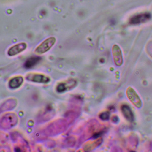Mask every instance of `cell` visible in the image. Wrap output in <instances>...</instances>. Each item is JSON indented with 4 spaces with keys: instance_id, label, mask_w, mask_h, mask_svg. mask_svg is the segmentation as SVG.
Wrapping results in <instances>:
<instances>
[{
    "instance_id": "8",
    "label": "cell",
    "mask_w": 152,
    "mask_h": 152,
    "mask_svg": "<svg viewBox=\"0 0 152 152\" xmlns=\"http://www.w3.org/2000/svg\"><path fill=\"white\" fill-rule=\"evenodd\" d=\"M77 84V82L73 79H70L64 83H61L57 85L56 90L59 93H62L67 90H71L74 88Z\"/></svg>"
},
{
    "instance_id": "5",
    "label": "cell",
    "mask_w": 152,
    "mask_h": 152,
    "mask_svg": "<svg viewBox=\"0 0 152 152\" xmlns=\"http://www.w3.org/2000/svg\"><path fill=\"white\" fill-rule=\"evenodd\" d=\"M26 79L36 83H47L50 81V78L48 77L37 73H29L26 75Z\"/></svg>"
},
{
    "instance_id": "7",
    "label": "cell",
    "mask_w": 152,
    "mask_h": 152,
    "mask_svg": "<svg viewBox=\"0 0 152 152\" xmlns=\"http://www.w3.org/2000/svg\"><path fill=\"white\" fill-rule=\"evenodd\" d=\"M151 18V15L148 13H145L138 14L132 17L129 20V23L131 24H138L142 23H145Z\"/></svg>"
},
{
    "instance_id": "14",
    "label": "cell",
    "mask_w": 152,
    "mask_h": 152,
    "mask_svg": "<svg viewBox=\"0 0 152 152\" xmlns=\"http://www.w3.org/2000/svg\"><path fill=\"white\" fill-rule=\"evenodd\" d=\"M110 113L108 112H103L99 115V118L100 119L102 120H107L109 119L110 118Z\"/></svg>"
},
{
    "instance_id": "11",
    "label": "cell",
    "mask_w": 152,
    "mask_h": 152,
    "mask_svg": "<svg viewBox=\"0 0 152 152\" xmlns=\"http://www.w3.org/2000/svg\"><path fill=\"white\" fill-rule=\"evenodd\" d=\"M23 82V78L21 76L15 77L10 80L9 82V86L12 89H15L20 87Z\"/></svg>"
},
{
    "instance_id": "4",
    "label": "cell",
    "mask_w": 152,
    "mask_h": 152,
    "mask_svg": "<svg viewBox=\"0 0 152 152\" xmlns=\"http://www.w3.org/2000/svg\"><path fill=\"white\" fill-rule=\"evenodd\" d=\"M126 95L129 100L135 107L140 109L142 107V102L136 91L132 87H128L126 90Z\"/></svg>"
},
{
    "instance_id": "2",
    "label": "cell",
    "mask_w": 152,
    "mask_h": 152,
    "mask_svg": "<svg viewBox=\"0 0 152 152\" xmlns=\"http://www.w3.org/2000/svg\"><path fill=\"white\" fill-rule=\"evenodd\" d=\"M18 117L14 113H7L4 115L1 119V128L9 129L18 124Z\"/></svg>"
},
{
    "instance_id": "13",
    "label": "cell",
    "mask_w": 152,
    "mask_h": 152,
    "mask_svg": "<svg viewBox=\"0 0 152 152\" xmlns=\"http://www.w3.org/2000/svg\"><path fill=\"white\" fill-rule=\"evenodd\" d=\"M121 111L123 113L124 117L128 121L130 122H132L134 120V116L132 112L131 109L127 105H123L121 107Z\"/></svg>"
},
{
    "instance_id": "10",
    "label": "cell",
    "mask_w": 152,
    "mask_h": 152,
    "mask_svg": "<svg viewBox=\"0 0 152 152\" xmlns=\"http://www.w3.org/2000/svg\"><path fill=\"white\" fill-rule=\"evenodd\" d=\"M17 100L15 99H10L5 101L1 106V113L4 111H10L14 109L17 105Z\"/></svg>"
},
{
    "instance_id": "6",
    "label": "cell",
    "mask_w": 152,
    "mask_h": 152,
    "mask_svg": "<svg viewBox=\"0 0 152 152\" xmlns=\"http://www.w3.org/2000/svg\"><path fill=\"white\" fill-rule=\"evenodd\" d=\"M112 54L114 63L117 66L123 64V56L121 49L117 45H114L112 48Z\"/></svg>"
},
{
    "instance_id": "3",
    "label": "cell",
    "mask_w": 152,
    "mask_h": 152,
    "mask_svg": "<svg viewBox=\"0 0 152 152\" xmlns=\"http://www.w3.org/2000/svg\"><path fill=\"white\" fill-rule=\"evenodd\" d=\"M56 42V38L53 37L47 38L36 47L34 52L37 54L45 53L53 46Z\"/></svg>"
},
{
    "instance_id": "1",
    "label": "cell",
    "mask_w": 152,
    "mask_h": 152,
    "mask_svg": "<svg viewBox=\"0 0 152 152\" xmlns=\"http://www.w3.org/2000/svg\"><path fill=\"white\" fill-rule=\"evenodd\" d=\"M68 125V122L66 120H58L49 125L46 129V132L49 135L58 134L66 129Z\"/></svg>"
},
{
    "instance_id": "9",
    "label": "cell",
    "mask_w": 152,
    "mask_h": 152,
    "mask_svg": "<svg viewBox=\"0 0 152 152\" xmlns=\"http://www.w3.org/2000/svg\"><path fill=\"white\" fill-rule=\"evenodd\" d=\"M27 44L26 43H20L13 46L8 50V54L10 56H13L19 54L26 49Z\"/></svg>"
},
{
    "instance_id": "12",
    "label": "cell",
    "mask_w": 152,
    "mask_h": 152,
    "mask_svg": "<svg viewBox=\"0 0 152 152\" xmlns=\"http://www.w3.org/2000/svg\"><path fill=\"white\" fill-rule=\"evenodd\" d=\"M41 60V58L39 56L30 57L24 62V67L27 69H31L40 62Z\"/></svg>"
}]
</instances>
